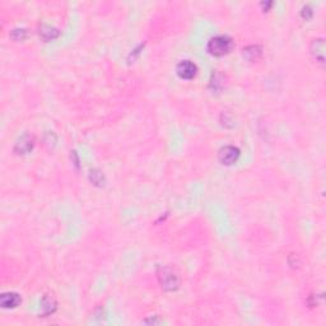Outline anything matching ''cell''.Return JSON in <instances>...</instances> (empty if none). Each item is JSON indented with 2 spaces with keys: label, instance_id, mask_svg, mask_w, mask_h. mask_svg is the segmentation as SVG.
Wrapping results in <instances>:
<instances>
[{
  "label": "cell",
  "instance_id": "obj_4",
  "mask_svg": "<svg viewBox=\"0 0 326 326\" xmlns=\"http://www.w3.org/2000/svg\"><path fill=\"white\" fill-rule=\"evenodd\" d=\"M176 72H177V76L181 79H186V80H190L194 77L196 76V72H198V68L190 60H182L181 62H179V65L176 68Z\"/></svg>",
  "mask_w": 326,
  "mask_h": 326
},
{
  "label": "cell",
  "instance_id": "obj_10",
  "mask_svg": "<svg viewBox=\"0 0 326 326\" xmlns=\"http://www.w3.org/2000/svg\"><path fill=\"white\" fill-rule=\"evenodd\" d=\"M41 309L44 310V315H50L56 310V302L54 297L46 295L41 301Z\"/></svg>",
  "mask_w": 326,
  "mask_h": 326
},
{
  "label": "cell",
  "instance_id": "obj_13",
  "mask_svg": "<svg viewBox=\"0 0 326 326\" xmlns=\"http://www.w3.org/2000/svg\"><path fill=\"white\" fill-rule=\"evenodd\" d=\"M312 14H313V12H312V9H311V7H310V5H305V7L302 8V11H301V16L305 18L306 21L312 17Z\"/></svg>",
  "mask_w": 326,
  "mask_h": 326
},
{
  "label": "cell",
  "instance_id": "obj_6",
  "mask_svg": "<svg viewBox=\"0 0 326 326\" xmlns=\"http://www.w3.org/2000/svg\"><path fill=\"white\" fill-rule=\"evenodd\" d=\"M311 54L316 59V62L320 64L325 62V42L324 38H316L311 44Z\"/></svg>",
  "mask_w": 326,
  "mask_h": 326
},
{
  "label": "cell",
  "instance_id": "obj_2",
  "mask_svg": "<svg viewBox=\"0 0 326 326\" xmlns=\"http://www.w3.org/2000/svg\"><path fill=\"white\" fill-rule=\"evenodd\" d=\"M158 280L161 283L162 288L165 291H176L179 288L180 280L179 277L172 269L167 268V266H162L158 270Z\"/></svg>",
  "mask_w": 326,
  "mask_h": 326
},
{
  "label": "cell",
  "instance_id": "obj_7",
  "mask_svg": "<svg viewBox=\"0 0 326 326\" xmlns=\"http://www.w3.org/2000/svg\"><path fill=\"white\" fill-rule=\"evenodd\" d=\"M22 302L21 295L16 292L3 293L0 297V305L3 309H16Z\"/></svg>",
  "mask_w": 326,
  "mask_h": 326
},
{
  "label": "cell",
  "instance_id": "obj_8",
  "mask_svg": "<svg viewBox=\"0 0 326 326\" xmlns=\"http://www.w3.org/2000/svg\"><path fill=\"white\" fill-rule=\"evenodd\" d=\"M59 32L58 28H55L54 26H50V24H42L41 27H40V36L44 41L48 42L52 41V40H55V38L59 37Z\"/></svg>",
  "mask_w": 326,
  "mask_h": 326
},
{
  "label": "cell",
  "instance_id": "obj_12",
  "mask_svg": "<svg viewBox=\"0 0 326 326\" xmlns=\"http://www.w3.org/2000/svg\"><path fill=\"white\" fill-rule=\"evenodd\" d=\"M26 36H27V31L24 28H14L11 33V37L16 41H22L26 38Z\"/></svg>",
  "mask_w": 326,
  "mask_h": 326
},
{
  "label": "cell",
  "instance_id": "obj_11",
  "mask_svg": "<svg viewBox=\"0 0 326 326\" xmlns=\"http://www.w3.org/2000/svg\"><path fill=\"white\" fill-rule=\"evenodd\" d=\"M90 179L92 181V184H94L96 186H102L105 184V176L98 170H92L90 172Z\"/></svg>",
  "mask_w": 326,
  "mask_h": 326
},
{
  "label": "cell",
  "instance_id": "obj_5",
  "mask_svg": "<svg viewBox=\"0 0 326 326\" xmlns=\"http://www.w3.org/2000/svg\"><path fill=\"white\" fill-rule=\"evenodd\" d=\"M33 144V138L30 134H24L17 140L16 147H14V151L17 152L18 155H27V153H30L32 151Z\"/></svg>",
  "mask_w": 326,
  "mask_h": 326
},
{
  "label": "cell",
  "instance_id": "obj_3",
  "mask_svg": "<svg viewBox=\"0 0 326 326\" xmlns=\"http://www.w3.org/2000/svg\"><path fill=\"white\" fill-rule=\"evenodd\" d=\"M241 152L240 149L234 145H226V147L220 148L218 152V159L222 165L231 166L236 163L240 158Z\"/></svg>",
  "mask_w": 326,
  "mask_h": 326
},
{
  "label": "cell",
  "instance_id": "obj_9",
  "mask_svg": "<svg viewBox=\"0 0 326 326\" xmlns=\"http://www.w3.org/2000/svg\"><path fill=\"white\" fill-rule=\"evenodd\" d=\"M263 55V48L259 45H250L244 48V56L248 62H256Z\"/></svg>",
  "mask_w": 326,
  "mask_h": 326
},
{
  "label": "cell",
  "instance_id": "obj_1",
  "mask_svg": "<svg viewBox=\"0 0 326 326\" xmlns=\"http://www.w3.org/2000/svg\"><path fill=\"white\" fill-rule=\"evenodd\" d=\"M232 47H233V41L226 34L214 36L208 42V51L214 56L226 55L232 50Z\"/></svg>",
  "mask_w": 326,
  "mask_h": 326
}]
</instances>
